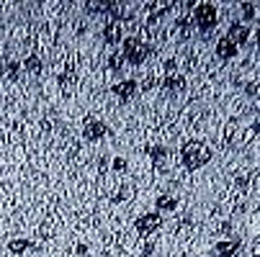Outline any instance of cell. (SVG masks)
<instances>
[{
	"label": "cell",
	"mask_w": 260,
	"mask_h": 257,
	"mask_svg": "<svg viewBox=\"0 0 260 257\" xmlns=\"http://www.w3.org/2000/svg\"><path fill=\"white\" fill-rule=\"evenodd\" d=\"M124 62H127V59H124V54H121V52H116V54H111V59H109V65H111V70H121V67H124Z\"/></svg>",
	"instance_id": "18"
},
{
	"label": "cell",
	"mask_w": 260,
	"mask_h": 257,
	"mask_svg": "<svg viewBox=\"0 0 260 257\" xmlns=\"http://www.w3.org/2000/svg\"><path fill=\"white\" fill-rule=\"evenodd\" d=\"M235 183H237L240 188H248V183H250V175H245V172H240V175L235 177Z\"/></svg>",
	"instance_id": "22"
},
{
	"label": "cell",
	"mask_w": 260,
	"mask_h": 257,
	"mask_svg": "<svg viewBox=\"0 0 260 257\" xmlns=\"http://www.w3.org/2000/svg\"><path fill=\"white\" fill-rule=\"evenodd\" d=\"M106 131H109V126H106V121L96 118V116H88L85 124H83V137L88 142H98L106 137Z\"/></svg>",
	"instance_id": "5"
},
{
	"label": "cell",
	"mask_w": 260,
	"mask_h": 257,
	"mask_svg": "<svg viewBox=\"0 0 260 257\" xmlns=\"http://www.w3.org/2000/svg\"><path fill=\"white\" fill-rule=\"evenodd\" d=\"M178 31H180V39H186V36H188V21H186V18H180V21H178Z\"/></svg>",
	"instance_id": "21"
},
{
	"label": "cell",
	"mask_w": 260,
	"mask_h": 257,
	"mask_svg": "<svg viewBox=\"0 0 260 257\" xmlns=\"http://www.w3.org/2000/svg\"><path fill=\"white\" fill-rule=\"evenodd\" d=\"M253 257H260V242H255V245H253Z\"/></svg>",
	"instance_id": "26"
},
{
	"label": "cell",
	"mask_w": 260,
	"mask_h": 257,
	"mask_svg": "<svg viewBox=\"0 0 260 257\" xmlns=\"http://www.w3.org/2000/svg\"><path fill=\"white\" fill-rule=\"evenodd\" d=\"M255 39H258V49H260V28H258V34H255Z\"/></svg>",
	"instance_id": "27"
},
{
	"label": "cell",
	"mask_w": 260,
	"mask_h": 257,
	"mask_svg": "<svg viewBox=\"0 0 260 257\" xmlns=\"http://www.w3.org/2000/svg\"><path fill=\"white\" fill-rule=\"evenodd\" d=\"M28 247H31V242H28V239H10L8 242V252H13V255H21Z\"/></svg>",
	"instance_id": "14"
},
{
	"label": "cell",
	"mask_w": 260,
	"mask_h": 257,
	"mask_svg": "<svg viewBox=\"0 0 260 257\" xmlns=\"http://www.w3.org/2000/svg\"><path fill=\"white\" fill-rule=\"evenodd\" d=\"M178 206V198H175V195H160V198H157V211H173Z\"/></svg>",
	"instance_id": "15"
},
{
	"label": "cell",
	"mask_w": 260,
	"mask_h": 257,
	"mask_svg": "<svg viewBox=\"0 0 260 257\" xmlns=\"http://www.w3.org/2000/svg\"><path fill=\"white\" fill-rule=\"evenodd\" d=\"M209 160H211V149L201 139H191V142L183 144V149H180V162H183V168L191 170V172L193 170H201L204 165H209Z\"/></svg>",
	"instance_id": "1"
},
{
	"label": "cell",
	"mask_w": 260,
	"mask_h": 257,
	"mask_svg": "<svg viewBox=\"0 0 260 257\" xmlns=\"http://www.w3.org/2000/svg\"><path fill=\"white\" fill-rule=\"evenodd\" d=\"M121 54L129 65H142L144 59L149 57V47L144 41H139L136 36H127L124 39V47H121Z\"/></svg>",
	"instance_id": "3"
},
{
	"label": "cell",
	"mask_w": 260,
	"mask_h": 257,
	"mask_svg": "<svg viewBox=\"0 0 260 257\" xmlns=\"http://www.w3.org/2000/svg\"><path fill=\"white\" fill-rule=\"evenodd\" d=\"M23 67L31 72V75H39V72H41V59H39L36 54H28V57L23 59Z\"/></svg>",
	"instance_id": "16"
},
{
	"label": "cell",
	"mask_w": 260,
	"mask_h": 257,
	"mask_svg": "<svg viewBox=\"0 0 260 257\" xmlns=\"http://www.w3.org/2000/svg\"><path fill=\"white\" fill-rule=\"evenodd\" d=\"M240 247H242V239L240 237H229V239L217 242V245H214V252H217L219 257H232Z\"/></svg>",
	"instance_id": "8"
},
{
	"label": "cell",
	"mask_w": 260,
	"mask_h": 257,
	"mask_svg": "<svg viewBox=\"0 0 260 257\" xmlns=\"http://www.w3.org/2000/svg\"><path fill=\"white\" fill-rule=\"evenodd\" d=\"M114 3H109V0H88L85 3V10L88 13H109Z\"/></svg>",
	"instance_id": "12"
},
{
	"label": "cell",
	"mask_w": 260,
	"mask_h": 257,
	"mask_svg": "<svg viewBox=\"0 0 260 257\" xmlns=\"http://www.w3.org/2000/svg\"><path fill=\"white\" fill-rule=\"evenodd\" d=\"M227 39L240 49L242 44H248V39H250V28L245 26V23H237V21H235L232 26H229V31H227Z\"/></svg>",
	"instance_id": "6"
},
{
	"label": "cell",
	"mask_w": 260,
	"mask_h": 257,
	"mask_svg": "<svg viewBox=\"0 0 260 257\" xmlns=\"http://www.w3.org/2000/svg\"><path fill=\"white\" fill-rule=\"evenodd\" d=\"M3 72H5L8 80H16V78H18V62H8V65L3 67Z\"/></svg>",
	"instance_id": "20"
},
{
	"label": "cell",
	"mask_w": 260,
	"mask_h": 257,
	"mask_svg": "<svg viewBox=\"0 0 260 257\" xmlns=\"http://www.w3.org/2000/svg\"><path fill=\"white\" fill-rule=\"evenodd\" d=\"M103 41L109 44V47H114V44L121 41V23L119 21H111L109 26L103 28Z\"/></svg>",
	"instance_id": "10"
},
{
	"label": "cell",
	"mask_w": 260,
	"mask_h": 257,
	"mask_svg": "<svg viewBox=\"0 0 260 257\" xmlns=\"http://www.w3.org/2000/svg\"><path fill=\"white\" fill-rule=\"evenodd\" d=\"M111 90H114V95H119V100H124V103H127V100H131V98L136 95V90H139V85H136V83L129 78V80H121V83H116Z\"/></svg>",
	"instance_id": "7"
},
{
	"label": "cell",
	"mask_w": 260,
	"mask_h": 257,
	"mask_svg": "<svg viewBox=\"0 0 260 257\" xmlns=\"http://www.w3.org/2000/svg\"><path fill=\"white\" fill-rule=\"evenodd\" d=\"M240 8H242V18H245V21H248V23L255 21V16H258V5H255V3H242Z\"/></svg>",
	"instance_id": "17"
},
{
	"label": "cell",
	"mask_w": 260,
	"mask_h": 257,
	"mask_svg": "<svg viewBox=\"0 0 260 257\" xmlns=\"http://www.w3.org/2000/svg\"><path fill=\"white\" fill-rule=\"evenodd\" d=\"M193 21L198 26V31H211V28H217L219 23V10L214 3H196L193 8Z\"/></svg>",
	"instance_id": "2"
},
{
	"label": "cell",
	"mask_w": 260,
	"mask_h": 257,
	"mask_svg": "<svg viewBox=\"0 0 260 257\" xmlns=\"http://www.w3.org/2000/svg\"><path fill=\"white\" fill-rule=\"evenodd\" d=\"M149 157H152V162H155V168H162L165 157H167V149L160 147V144H155V147H149Z\"/></svg>",
	"instance_id": "13"
},
{
	"label": "cell",
	"mask_w": 260,
	"mask_h": 257,
	"mask_svg": "<svg viewBox=\"0 0 260 257\" xmlns=\"http://www.w3.org/2000/svg\"><path fill=\"white\" fill-rule=\"evenodd\" d=\"M114 170H127V160L124 157H116L114 160Z\"/></svg>",
	"instance_id": "24"
},
{
	"label": "cell",
	"mask_w": 260,
	"mask_h": 257,
	"mask_svg": "<svg viewBox=\"0 0 260 257\" xmlns=\"http://www.w3.org/2000/svg\"><path fill=\"white\" fill-rule=\"evenodd\" d=\"M165 72L167 75H175V59H167V62H165Z\"/></svg>",
	"instance_id": "25"
},
{
	"label": "cell",
	"mask_w": 260,
	"mask_h": 257,
	"mask_svg": "<svg viewBox=\"0 0 260 257\" xmlns=\"http://www.w3.org/2000/svg\"><path fill=\"white\" fill-rule=\"evenodd\" d=\"M255 137H260V121H258V124H255V126H250L248 131H245V137H242V144H248V142H253Z\"/></svg>",
	"instance_id": "19"
},
{
	"label": "cell",
	"mask_w": 260,
	"mask_h": 257,
	"mask_svg": "<svg viewBox=\"0 0 260 257\" xmlns=\"http://www.w3.org/2000/svg\"><path fill=\"white\" fill-rule=\"evenodd\" d=\"M258 90H260V85H258V83H248V85H245V93H248L250 98H253V95H258Z\"/></svg>",
	"instance_id": "23"
},
{
	"label": "cell",
	"mask_w": 260,
	"mask_h": 257,
	"mask_svg": "<svg viewBox=\"0 0 260 257\" xmlns=\"http://www.w3.org/2000/svg\"><path fill=\"white\" fill-rule=\"evenodd\" d=\"M162 85L175 93V90H183V87H186V78H183V75H178V72H175V75H165Z\"/></svg>",
	"instance_id": "11"
},
{
	"label": "cell",
	"mask_w": 260,
	"mask_h": 257,
	"mask_svg": "<svg viewBox=\"0 0 260 257\" xmlns=\"http://www.w3.org/2000/svg\"><path fill=\"white\" fill-rule=\"evenodd\" d=\"M217 57L222 59V62H229L232 57H237V47L232 41H229L227 36H222L219 41H217Z\"/></svg>",
	"instance_id": "9"
},
{
	"label": "cell",
	"mask_w": 260,
	"mask_h": 257,
	"mask_svg": "<svg viewBox=\"0 0 260 257\" xmlns=\"http://www.w3.org/2000/svg\"><path fill=\"white\" fill-rule=\"evenodd\" d=\"M136 226V232H139L142 237L152 234V232H157L160 226H162V216H160V211H149V214H142L139 219L134 221Z\"/></svg>",
	"instance_id": "4"
}]
</instances>
